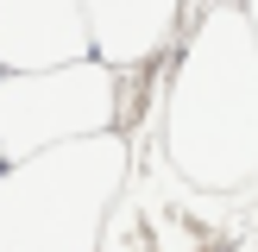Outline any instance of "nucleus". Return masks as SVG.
<instances>
[{
  "mask_svg": "<svg viewBox=\"0 0 258 252\" xmlns=\"http://www.w3.org/2000/svg\"><path fill=\"white\" fill-rule=\"evenodd\" d=\"M88 57L82 0H0V70H44Z\"/></svg>",
  "mask_w": 258,
  "mask_h": 252,
  "instance_id": "nucleus-4",
  "label": "nucleus"
},
{
  "mask_svg": "<svg viewBox=\"0 0 258 252\" xmlns=\"http://www.w3.org/2000/svg\"><path fill=\"white\" fill-rule=\"evenodd\" d=\"M126 164L133 151L113 126L0 164V246H101V227L126 189Z\"/></svg>",
  "mask_w": 258,
  "mask_h": 252,
  "instance_id": "nucleus-2",
  "label": "nucleus"
},
{
  "mask_svg": "<svg viewBox=\"0 0 258 252\" xmlns=\"http://www.w3.org/2000/svg\"><path fill=\"white\" fill-rule=\"evenodd\" d=\"M88 19V57L113 70H139L176 38L183 0H82Z\"/></svg>",
  "mask_w": 258,
  "mask_h": 252,
  "instance_id": "nucleus-5",
  "label": "nucleus"
},
{
  "mask_svg": "<svg viewBox=\"0 0 258 252\" xmlns=\"http://www.w3.org/2000/svg\"><path fill=\"white\" fill-rule=\"evenodd\" d=\"M113 63L70 57L44 70H7L0 76V164L25 158L38 145H57L76 133H101L120 113V82Z\"/></svg>",
  "mask_w": 258,
  "mask_h": 252,
  "instance_id": "nucleus-3",
  "label": "nucleus"
},
{
  "mask_svg": "<svg viewBox=\"0 0 258 252\" xmlns=\"http://www.w3.org/2000/svg\"><path fill=\"white\" fill-rule=\"evenodd\" d=\"M239 13H246V25H252V38H258V0H246Z\"/></svg>",
  "mask_w": 258,
  "mask_h": 252,
  "instance_id": "nucleus-6",
  "label": "nucleus"
},
{
  "mask_svg": "<svg viewBox=\"0 0 258 252\" xmlns=\"http://www.w3.org/2000/svg\"><path fill=\"white\" fill-rule=\"evenodd\" d=\"M164 158L189 189L233 196L258 183V38L214 0L164 95Z\"/></svg>",
  "mask_w": 258,
  "mask_h": 252,
  "instance_id": "nucleus-1",
  "label": "nucleus"
}]
</instances>
